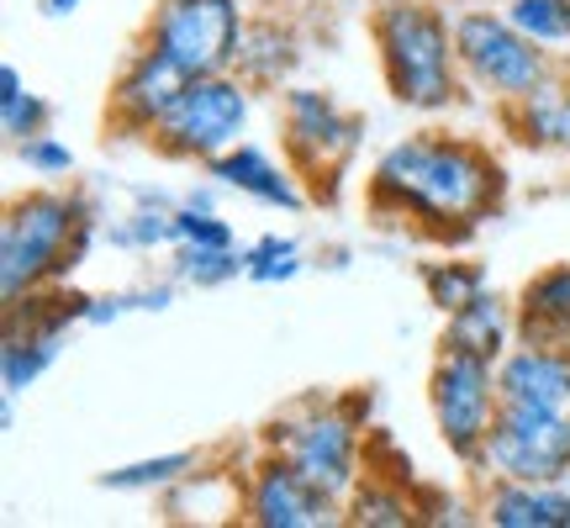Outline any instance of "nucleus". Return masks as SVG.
<instances>
[{"mask_svg": "<svg viewBox=\"0 0 570 528\" xmlns=\"http://www.w3.org/2000/svg\"><path fill=\"white\" fill-rule=\"evenodd\" d=\"M502 196V164L465 138H407L386 148L370 175L375 212H396L428 233H470Z\"/></svg>", "mask_w": 570, "mask_h": 528, "instance_id": "obj_1", "label": "nucleus"}, {"mask_svg": "<svg viewBox=\"0 0 570 528\" xmlns=\"http://www.w3.org/2000/svg\"><path fill=\"white\" fill-rule=\"evenodd\" d=\"M502 17L533 42H570V0H508Z\"/></svg>", "mask_w": 570, "mask_h": 528, "instance_id": "obj_22", "label": "nucleus"}, {"mask_svg": "<svg viewBox=\"0 0 570 528\" xmlns=\"http://www.w3.org/2000/svg\"><path fill=\"white\" fill-rule=\"evenodd\" d=\"M512 123L523 127V143H539V148H550V143H570V90L560 85H539L533 96L523 101H512Z\"/></svg>", "mask_w": 570, "mask_h": 528, "instance_id": "obj_19", "label": "nucleus"}, {"mask_svg": "<svg viewBox=\"0 0 570 528\" xmlns=\"http://www.w3.org/2000/svg\"><path fill=\"white\" fill-rule=\"evenodd\" d=\"M175 238L180 244H206V248H233V227L223 217H212L206 206H185V212H175Z\"/></svg>", "mask_w": 570, "mask_h": 528, "instance_id": "obj_27", "label": "nucleus"}, {"mask_svg": "<svg viewBox=\"0 0 570 528\" xmlns=\"http://www.w3.org/2000/svg\"><path fill=\"white\" fill-rule=\"evenodd\" d=\"M428 407H433L439 439H444L460 460L481 466V449H487L491 423H497V407H502L497 360L444 344L439 360H433V375H428Z\"/></svg>", "mask_w": 570, "mask_h": 528, "instance_id": "obj_4", "label": "nucleus"}, {"mask_svg": "<svg viewBox=\"0 0 570 528\" xmlns=\"http://www.w3.org/2000/svg\"><path fill=\"white\" fill-rule=\"evenodd\" d=\"M491 481H566L570 476V418L533 407H497L491 439L481 449Z\"/></svg>", "mask_w": 570, "mask_h": 528, "instance_id": "obj_8", "label": "nucleus"}, {"mask_svg": "<svg viewBox=\"0 0 570 528\" xmlns=\"http://www.w3.org/2000/svg\"><path fill=\"white\" fill-rule=\"evenodd\" d=\"M190 85L180 63L169 59L164 48L142 42L132 63L122 69V80L111 85V123L122 133H154L164 123V111L180 101V90Z\"/></svg>", "mask_w": 570, "mask_h": 528, "instance_id": "obj_12", "label": "nucleus"}, {"mask_svg": "<svg viewBox=\"0 0 570 528\" xmlns=\"http://www.w3.org/2000/svg\"><path fill=\"white\" fill-rule=\"evenodd\" d=\"M269 444L281 449L312 487H323L338 502L354 497V487H360V433H354V423H348L344 412L285 418V423H275Z\"/></svg>", "mask_w": 570, "mask_h": 528, "instance_id": "obj_9", "label": "nucleus"}, {"mask_svg": "<svg viewBox=\"0 0 570 528\" xmlns=\"http://www.w3.org/2000/svg\"><path fill=\"white\" fill-rule=\"evenodd\" d=\"M454 53H460V69L497 101H523L539 85H550L544 42L523 38L497 11H465L454 21Z\"/></svg>", "mask_w": 570, "mask_h": 528, "instance_id": "obj_5", "label": "nucleus"}, {"mask_svg": "<svg viewBox=\"0 0 570 528\" xmlns=\"http://www.w3.org/2000/svg\"><path fill=\"white\" fill-rule=\"evenodd\" d=\"M75 6H80V0H42V11H48V17H69Z\"/></svg>", "mask_w": 570, "mask_h": 528, "instance_id": "obj_31", "label": "nucleus"}, {"mask_svg": "<svg viewBox=\"0 0 570 528\" xmlns=\"http://www.w3.org/2000/svg\"><path fill=\"white\" fill-rule=\"evenodd\" d=\"M90 248V212L63 190H32L6 206L0 223V296L17 302L42 281H59Z\"/></svg>", "mask_w": 570, "mask_h": 528, "instance_id": "obj_2", "label": "nucleus"}, {"mask_svg": "<svg viewBox=\"0 0 570 528\" xmlns=\"http://www.w3.org/2000/svg\"><path fill=\"white\" fill-rule=\"evenodd\" d=\"M244 6L238 0H159L148 21V42L164 48L185 75H227L244 48Z\"/></svg>", "mask_w": 570, "mask_h": 528, "instance_id": "obj_7", "label": "nucleus"}, {"mask_svg": "<svg viewBox=\"0 0 570 528\" xmlns=\"http://www.w3.org/2000/svg\"><path fill=\"white\" fill-rule=\"evenodd\" d=\"M206 169H212V180H217V185H233V190H244V196H254V202H265V206H285V212H296V206H302L296 180H291L281 164L269 159L265 148L233 143L227 154L206 159Z\"/></svg>", "mask_w": 570, "mask_h": 528, "instance_id": "obj_15", "label": "nucleus"}, {"mask_svg": "<svg viewBox=\"0 0 570 528\" xmlns=\"http://www.w3.org/2000/svg\"><path fill=\"white\" fill-rule=\"evenodd\" d=\"M423 285H428V302H433L449 317L454 306H465L470 296H481V291H487V275H481V264L449 260V264H428V270H423Z\"/></svg>", "mask_w": 570, "mask_h": 528, "instance_id": "obj_21", "label": "nucleus"}, {"mask_svg": "<svg viewBox=\"0 0 570 528\" xmlns=\"http://www.w3.org/2000/svg\"><path fill=\"white\" fill-rule=\"evenodd\" d=\"M481 518L497 528H570V491L560 481H497Z\"/></svg>", "mask_w": 570, "mask_h": 528, "instance_id": "obj_14", "label": "nucleus"}, {"mask_svg": "<svg viewBox=\"0 0 570 528\" xmlns=\"http://www.w3.org/2000/svg\"><path fill=\"white\" fill-rule=\"evenodd\" d=\"M248 123V90L227 75H196L180 90V101L164 111V123L148 133L169 159H217L227 154Z\"/></svg>", "mask_w": 570, "mask_h": 528, "instance_id": "obj_6", "label": "nucleus"}, {"mask_svg": "<svg viewBox=\"0 0 570 528\" xmlns=\"http://www.w3.org/2000/svg\"><path fill=\"white\" fill-rule=\"evenodd\" d=\"M348 524H365V528H407L417 524L412 502L386 481H370V487H354V502H348Z\"/></svg>", "mask_w": 570, "mask_h": 528, "instance_id": "obj_20", "label": "nucleus"}, {"mask_svg": "<svg viewBox=\"0 0 570 528\" xmlns=\"http://www.w3.org/2000/svg\"><path fill=\"white\" fill-rule=\"evenodd\" d=\"M196 466V454H159V460H138V466H122V470H106L101 487L106 491H148V487H175L185 481Z\"/></svg>", "mask_w": 570, "mask_h": 528, "instance_id": "obj_23", "label": "nucleus"}, {"mask_svg": "<svg viewBox=\"0 0 570 528\" xmlns=\"http://www.w3.org/2000/svg\"><path fill=\"white\" fill-rule=\"evenodd\" d=\"M0 127H6V138L11 143L38 138V133H48V101L32 96V90H21V96H11V101H0Z\"/></svg>", "mask_w": 570, "mask_h": 528, "instance_id": "obj_26", "label": "nucleus"}, {"mask_svg": "<svg viewBox=\"0 0 570 528\" xmlns=\"http://www.w3.org/2000/svg\"><path fill=\"white\" fill-rule=\"evenodd\" d=\"M53 360H59V333H42V327H6V349H0L6 397L27 391Z\"/></svg>", "mask_w": 570, "mask_h": 528, "instance_id": "obj_18", "label": "nucleus"}, {"mask_svg": "<svg viewBox=\"0 0 570 528\" xmlns=\"http://www.w3.org/2000/svg\"><path fill=\"white\" fill-rule=\"evenodd\" d=\"M244 260H248V281H259V285H275V281H291L296 270H302V248L291 244V238H259L254 248H244Z\"/></svg>", "mask_w": 570, "mask_h": 528, "instance_id": "obj_25", "label": "nucleus"}, {"mask_svg": "<svg viewBox=\"0 0 570 528\" xmlns=\"http://www.w3.org/2000/svg\"><path fill=\"white\" fill-rule=\"evenodd\" d=\"M518 339L523 344H566L570 349V264L539 270L518 296Z\"/></svg>", "mask_w": 570, "mask_h": 528, "instance_id": "obj_16", "label": "nucleus"}, {"mask_svg": "<svg viewBox=\"0 0 570 528\" xmlns=\"http://www.w3.org/2000/svg\"><path fill=\"white\" fill-rule=\"evenodd\" d=\"M180 275L190 285H227L233 275H248V260L238 248H206V244H185L180 248Z\"/></svg>", "mask_w": 570, "mask_h": 528, "instance_id": "obj_24", "label": "nucleus"}, {"mask_svg": "<svg viewBox=\"0 0 570 528\" xmlns=\"http://www.w3.org/2000/svg\"><path fill=\"white\" fill-rule=\"evenodd\" d=\"M244 518L259 528H327L338 524V497L312 487L281 449L254 466L244 491Z\"/></svg>", "mask_w": 570, "mask_h": 528, "instance_id": "obj_11", "label": "nucleus"}, {"mask_svg": "<svg viewBox=\"0 0 570 528\" xmlns=\"http://www.w3.org/2000/svg\"><path fill=\"white\" fill-rule=\"evenodd\" d=\"M508 306L497 302V296H470L465 306H454L444 323V344L449 349H470V354H487V360H502L508 354Z\"/></svg>", "mask_w": 570, "mask_h": 528, "instance_id": "obj_17", "label": "nucleus"}, {"mask_svg": "<svg viewBox=\"0 0 570 528\" xmlns=\"http://www.w3.org/2000/svg\"><path fill=\"white\" fill-rule=\"evenodd\" d=\"M17 148H21V164H27V169H38V175H48V180H59V175H69V169H75V154H69V143L48 138V133H38V138L17 143Z\"/></svg>", "mask_w": 570, "mask_h": 528, "instance_id": "obj_28", "label": "nucleus"}, {"mask_svg": "<svg viewBox=\"0 0 570 528\" xmlns=\"http://www.w3.org/2000/svg\"><path fill=\"white\" fill-rule=\"evenodd\" d=\"M502 407L566 412L570 418V349L566 344H518L497 360Z\"/></svg>", "mask_w": 570, "mask_h": 528, "instance_id": "obj_13", "label": "nucleus"}, {"mask_svg": "<svg viewBox=\"0 0 570 528\" xmlns=\"http://www.w3.org/2000/svg\"><path fill=\"white\" fill-rule=\"evenodd\" d=\"M354 143H360V123L333 96H323V90H291L285 96V148H291V164L306 180H323V175L338 180Z\"/></svg>", "mask_w": 570, "mask_h": 528, "instance_id": "obj_10", "label": "nucleus"}, {"mask_svg": "<svg viewBox=\"0 0 570 528\" xmlns=\"http://www.w3.org/2000/svg\"><path fill=\"white\" fill-rule=\"evenodd\" d=\"M127 296H90V306H85V323H117L127 312Z\"/></svg>", "mask_w": 570, "mask_h": 528, "instance_id": "obj_29", "label": "nucleus"}, {"mask_svg": "<svg viewBox=\"0 0 570 528\" xmlns=\"http://www.w3.org/2000/svg\"><path fill=\"white\" fill-rule=\"evenodd\" d=\"M375 48L391 96L412 111H444L460 96L454 27L423 0H386L375 11Z\"/></svg>", "mask_w": 570, "mask_h": 528, "instance_id": "obj_3", "label": "nucleus"}, {"mask_svg": "<svg viewBox=\"0 0 570 528\" xmlns=\"http://www.w3.org/2000/svg\"><path fill=\"white\" fill-rule=\"evenodd\" d=\"M21 90H27V85H21V69L17 63H0V101H11Z\"/></svg>", "mask_w": 570, "mask_h": 528, "instance_id": "obj_30", "label": "nucleus"}]
</instances>
